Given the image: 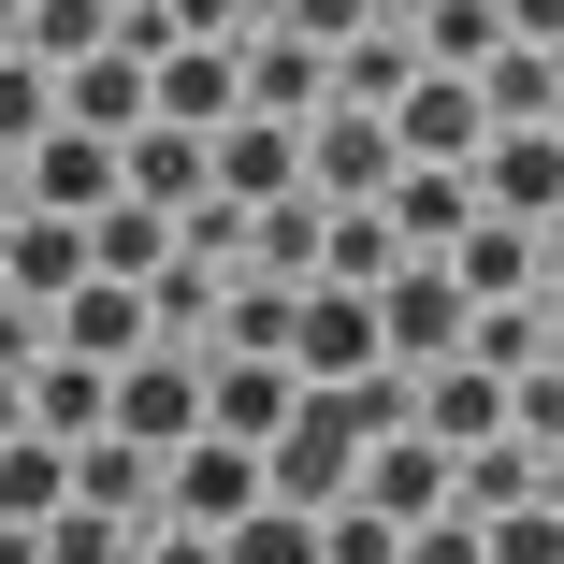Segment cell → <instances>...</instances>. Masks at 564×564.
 Instances as JSON below:
<instances>
[{"mask_svg":"<svg viewBox=\"0 0 564 564\" xmlns=\"http://www.w3.org/2000/svg\"><path fill=\"white\" fill-rule=\"evenodd\" d=\"M362 304H377V362H405V377H420V362H448V348H464V318H478V290L448 275L434 247H405Z\"/></svg>","mask_w":564,"mask_h":564,"instance_id":"cell-1","label":"cell"},{"mask_svg":"<svg viewBox=\"0 0 564 564\" xmlns=\"http://www.w3.org/2000/svg\"><path fill=\"white\" fill-rule=\"evenodd\" d=\"M348 478H362V434H348V420H333V391H290V420L261 434V492L318 521V507H333V492H348Z\"/></svg>","mask_w":564,"mask_h":564,"instance_id":"cell-2","label":"cell"},{"mask_svg":"<svg viewBox=\"0 0 564 564\" xmlns=\"http://www.w3.org/2000/svg\"><path fill=\"white\" fill-rule=\"evenodd\" d=\"M247 507H261V448L188 420V434L160 448V521H203V535H217V521H247Z\"/></svg>","mask_w":564,"mask_h":564,"instance_id":"cell-3","label":"cell"},{"mask_svg":"<svg viewBox=\"0 0 564 564\" xmlns=\"http://www.w3.org/2000/svg\"><path fill=\"white\" fill-rule=\"evenodd\" d=\"M478 203L492 217H521V232H550V203H564V131L550 117H507V131H478Z\"/></svg>","mask_w":564,"mask_h":564,"instance_id":"cell-4","label":"cell"},{"mask_svg":"<svg viewBox=\"0 0 564 564\" xmlns=\"http://www.w3.org/2000/svg\"><path fill=\"white\" fill-rule=\"evenodd\" d=\"M377 117H391V160H478V131H492L478 117V73H434V58L377 101Z\"/></svg>","mask_w":564,"mask_h":564,"instance_id":"cell-5","label":"cell"},{"mask_svg":"<svg viewBox=\"0 0 564 564\" xmlns=\"http://www.w3.org/2000/svg\"><path fill=\"white\" fill-rule=\"evenodd\" d=\"M304 188L318 203H377L391 188V117H377V101H318V117H304Z\"/></svg>","mask_w":564,"mask_h":564,"instance_id":"cell-6","label":"cell"},{"mask_svg":"<svg viewBox=\"0 0 564 564\" xmlns=\"http://www.w3.org/2000/svg\"><path fill=\"white\" fill-rule=\"evenodd\" d=\"M15 203H58V217L117 203V131H73V117H44V131L15 145Z\"/></svg>","mask_w":564,"mask_h":564,"instance_id":"cell-7","label":"cell"},{"mask_svg":"<svg viewBox=\"0 0 564 564\" xmlns=\"http://www.w3.org/2000/svg\"><path fill=\"white\" fill-rule=\"evenodd\" d=\"M101 420H117L131 448H174V434L203 420V362H188V348H131V362H117V405H101Z\"/></svg>","mask_w":564,"mask_h":564,"instance_id":"cell-8","label":"cell"},{"mask_svg":"<svg viewBox=\"0 0 564 564\" xmlns=\"http://www.w3.org/2000/svg\"><path fill=\"white\" fill-rule=\"evenodd\" d=\"M44 333H58V348H87V362H131V348H160L145 275H73V290L44 304Z\"/></svg>","mask_w":564,"mask_h":564,"instance_id":"cell-9","label":"cell"},{"mask_svg":"<svg viewBox=\"0 0 564 564\" xmlns=\"http://www.w3.org/2000/svg\"><path fill=\"white\" fill-rule=\"evenodd\" d=\"M362 362H377V304L333 290V275H304V304H290V377H362Z\"/></svg>","mask_w":564,"mask_h":564,"instance_id":"cell-10","label":"cell"},{"mask_svg":"<svg viewBox=\"0 0 564 564\" xmlns=\"http://www.w3.org/2000/svg\"><path fill=\"white\" fill-rule=\"evenodd\" d=\"M290 391H304V377H290L275 348H217V362H203V434H247V448H261V434L290 420Z\"/></svg>","mask_w":564,"mask_h":564,"instance_id":"cell-11","label":"cell"},{"mask_svg":"<svg viewBox=\"0 0 564 564\" xmlns=\"http://www.w3.org/2000/svg\"><path fill=\"white\" fill-rule=\"evenodd\" d=\"M232 101H247L232 44H160V58H145V117H174V131H217Z\"/></svg>","mask_w":564,"mask_h":564,"instance_id":"cell-12","label":"cell"},{"mask_svg":"<svg viewBox=\"0 0 564 564\" xmlns=\"http://www.w3.org/2000/svg\"><path fill=\"white\" fill-rule=\"evenodd\" d=\"M362 507H391V521H420V507H448V448L420 434V420H391V434H362V478H348Z\"/></svg>","mask_w":564,"mask_h":564,"instance_id":"cell-13","label":"cell"},{"mask_svg":"<svg viewBox=\"0 0 564 564\" xmlns=\"http://www.w3.org/2000/svg\"><path fill=\"white\" fill-rule=\"evenodd\" d=\"M15 405H30V434H101V405H117V362H87V348H58V333H44V362L15 377Z\"/></svg>","mask_w":564,"mask_h":564,"instance_id":"cell-14","label":"cell"},{"mask_svg":"<svg viewBox=\"0 0 564 564\" xmlns=\"http://www.w3.org/2000/svg\"><path fill=\"white\" fill-rule=\"evenodd\" d=\"M58 117H73V131H145V58H131L117 30H101L87 58H58Z\"/></svg>","mask_w":564,"mask_h":564,"instance_id":"cell-15","label":"cell"},{"mask_svg":"<svg viewBox=\"0 0 564 564\" xmlns=\"http://www.w3.org/2000/svg\"><path fill=\"white\" fill-rule=\"evenodd\" d=\"M232 73H247V117H318V101H333V58L304 44V30H275V44H232Z\"/></svg>","mask_w":564,"mask_h":564,"instance_id":"cell-16","label":"cell"},{"mask_svg":"<svg viewBox=\"0 0 564 564\" xmlns=\"http://www.w3.org/2000/svg\"><path fill=\"white\" fill-rule=\"evenodd\" d=\"M535 492H550V448H521V434L448 448V507H464V521H492V507H535Z\"/></svg>","mask_w":564,"mask_h":564,"instance_id":"cell-17","label":"cell"},{"mask_svg":"<svg viewBox=\"0 0 564 564\" xmlns=\"http://www.w3.org/2000/svg\"><path fill=\"white\" fill-rule=\"evenodd\" d=\"M73 507H117V521H145V507H160V448H131L117 420H101V434H73Z\"/></svg>","mask_w":564,"mask_h":564,"instance_id":"cell-18","label":"cell"},{"mask_svg":"<svg viewBox=\"0 0 564 564\" xmlns=\"http://www.w3.org/2000/svg\"><path fill=\"white\" fill-rule=\"evenodd\" d=\"M117 188L174 217V203L203 188V131H174V117H145V131H117Z\"/></svg>","mask_w":564,"mask_h":564,"instance_id":"cell-19","label":"cell"},{"mask_svg":"<svg viewBox=\"0 0 564 564\" xmlns=\"http://www.w3.org/2000/svg\"><path fill=\"white\" fill-rule=\"evenodd\" d=\"M333 58V101H391L405 73H420V30H391V15H362L348 44H318Z\"/></svg>","mask_w":564,"mask_h":564,"instance_id":"cell-20","label":"cell"},{"mask_svg":"<svg viewBox=\"0 0 564 564\" xmlns=\"http://www.w3.org/2000/svg\"><path fill=\"white\" fill-rule=\"evenodd\" d=\"M160 247H174V217L160 203H87V275H160Z\"/></svg>","mask_w":564,"mask_h":564,"instance_id":"cell-21","label":"cell"},{"mask_svg":"<svg viewBox=\"0 0 564 564\" xmlns=\"http://www.w3.org/2000/svg\"><path fill=\"white\" fill-rule=\"evenodd\" d=\"M391 261H405V247H391L377 203H318V275H333V290H377Z\"/></svg>","mask_w":564,"mask_h":564,"instance_id":"cell-22","label":"cell"},{"mask_svg":"<svg viewBox=\"0 0 564 564\" xmlns=\"http://www.w3.org/2000/svg\"><path fill=\"white\" fill-rule=\"evenodd\" d=\"M58 492H73V434H30L15 420V434H0V521H44Z\"/></svg>","mask_w":564,"mask_h":564,"instance_id":"cell-23","label":"cell"},{"mask_svg":"<svg viewBox=\"0 0 564 564\" xmlns=\"http://www.w3.org/2000/svg\"><path fill=\"white\" fill-rule=\"evenodd\" d=\"M247 275H318V188L247 203Z\"/></svg>","mask_w":564,"mask_h":564,"instance_id":"cell-24","label":"cell"},{"mask_svg":"<svg viewBox=\"0 0 564 564\" xmlns=\"http://www.w3.org/2000/svg\"><path fill=\"white\" fill-rule=\"evenodd\" d=\"M550 87H564L550 44H492V58H478V117H492V131H507V117H550Z\"/></svg>","mask_w":564,"mask_h":564,"instance_id":"cell-25","label":"cell"},{"mask_svg":"<svg viewBox=\"0 0 564 564\" xmlns=\"http://www.w3.org/2000/svg\"><path fill=\"white\" fill-rule=\"evenodd\" d=\"M405 30H420V58H434V73H478V58L507 44V15H492V0H420Z\"/></svg>","mask_w":564,"mask_h":564,"instance_id":"cell-26","label":"cell"},{"mask_svg":"<svg viewBox=\"0 0 564 564\" xmlns=\"http://www.w3.org/2000/svg\"><path fill=\"white\" fill-rule=\"evenodd\" d=\"M131 550H145V521H117V507H73V492L44 507V564H131Z\"/></svg>","mask_w":564,"mask_h":564,"instance_id":"cell-27","label":"cell"},{"mask_svg":"<svg viewBox=\"0 0 564 564\" xmlns=\"http://www.w3.org/2000/svg\"><path fill=\"white\" fill-rule=\"evenodd\" d=\"M217 564H318V521H304V507H275V492H261V507H247V521H217Z\"/></svg>","mask_w":564,"mask_h":564,"instance_id":"cell-28","label":"cell"},{"mask_svg":"<svg viewBox=\"0 0 564 564\" xmlns=\"http://www.w3.org/2000/svg\"><path fill=\"white\" fill-rule=\"evenodd\" d=\"M391 550H405L391 507H362V492H333V507H318V564H391Z\"/></svg>","mask_w":564,"mask_h":564,"instance_id":"cell-29","label":"cell"},{"mask_svg":"<svg viewBox=\"0 0 564 564\" xmlns=\"http://www.w3.org/2000/svg\"><path fill=\"white\" fill-rule=\"evenodd\" d=\"M478 564H564V507L535 492V507H492L478 521Z\"/></svg>","mask_w":564,"mask_h":564,"instance_id":"cell-30","label":"cell"},{"mask_svg":"<svg viewBox=\"0 0 564 564\" xmlns=\"http://www.w3.org/2000/svg\"><path fill=\"white\" fill-rule=\"evenodd\" d=\"M507 434L564 464V362H521V377H507Z\"/></svg>","mask_w":564,"mask_h":564,"instance_id":"cell-31","label":"cell"},{"mask_svg":"<svg viewBox=\"0 0 564 564\" xmlns=\"http://www.w3.org/2000/svg\"><path fill=\"white\" fill-rule=\"evenodd\" d=\"M44 117H58V73H44L30 44H0V145H30Z\"/></svg>","mask_w":564,"mask_h":564,"instance_id":"cell-32","label":"cell"},{"mask_svg":"<svg viewBox=\"0 0 564 564\" xmlns=\"http://www.w3.org/2000/svg\"><path fill=\"white\" fill-rule=\"evenodd\" d=\"M464 362H492V377H521V362H535V304H521V290L464 318Z\"/></svg>","mask_w":564,"mask_h":564,"instance_id":"cell-33","label":"cell"},{"mask_svg":"<svg viewBox=\"0 0 564 564\" xmlns=\"http://www.w3.org/2000/svg\"><path fill=\"white\" fill-rule=\"evenodd\" d=\"M362 15H377V0H275V30H304V44H348Z\"/></svg>","mask_w":564,"mask_h":564,"instance_id":"cell-34","label":"cell"},{"mask_svg":"<svg viewBox=\"0 0 564 564\" xmlns=\"http://www.w3.org/2000/svg\"><path fill=\"white\" fill-rule=\"evenodd\" d=\"M160 15H174V44H232V30H247V0H160Z\"/></svg>","mask_w":564,"mask_h":564,"instance_id":"cell-35","label":"cell"},{"mask_svg":"<svg viewBox=\"0 0 564 564\" xmlns=\"http://www.w3.org/2000/svg\"><path fill=\"white\" fill-rule=\"evenodd\" d=\"M492 15H507V44H550L564 58V0H492Z\"/></svg>","mask_w":564,"mask_h":564,"instance_id":"cell-36","label":"cell"},{"mask_svg":"<svg viewBox=\"0 0 564 564\" xmlns=\"http://www.w3.org/2000/svg\"><path fill=\"white\" fill-rule=\"evenodd\" d=\"M131 564H217V535H203V521H160V535H145Z\"/></svg>","mask_w":564,"mask_h":564,"instance_id":"cell-37","label":"cell"},{"mask_svg":"<svg viewBox=\"0 0 564 564\" xmlns=\"http://www.w3.org/2000/svg\"><path fill=\"white\" fill-rule=\"evenodd\" d=\"M0 217H15V145H0Z\"/></svg>","mask_w":564,"mask_h":564,"instance_id":"cell-38","label":"cell"},{"mask_svg":"<svg viewBox=\"0 0 564 564\" xmlns=\"http://www.w3.org/2000/svg\"><path fill=\"white\" fill-rule=\"evenodd\" d=\"M15 420H30V405H15V377H0V434H15Z\"/></svg>","mask_w":564,"mask_h":564,"instance_id":"cell-39","label":"cell"},{"mask_svg":"<svg viewBox=\"0 0 564 564\" xmlns=\"http://www.w3.org/2000/svg\"><path fill=\"white\" fill-rule=\"evenodd\" d=\"M15 15H30V0H0V30H15Z\"/></svg>","mask_w":564,"mask_h":564,"instance_id":"cell-40","label":"cell"},{"mask_svg":"<svg viewBox=\"0 0 564 564\" xmlns=\"http://www.w3.org/2000/svg\"><path fill=\"white\" fill-rule=\"evenodd\" d=\"M550 131H564V87H550Z\"/></svg>","mask_w":564,"mask_h":564,"instance_id":"cell-41","label":"cell"},{"mask_svg":"<svg viewBox=\"0 0 564 564\" xmlns=\"http://www.w3.org/2000/svg\"><path fill=\"white\" fill-rule=\"evenodd\" d=\"M550 217H564V203H550Z\"/></svg>","mask_w":564,"mask_h":564,"instance_id":"cell-42","label":"cell"}]
</instances>
